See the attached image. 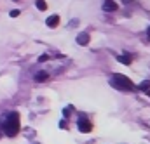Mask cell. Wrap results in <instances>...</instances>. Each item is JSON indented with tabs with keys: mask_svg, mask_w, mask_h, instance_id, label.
<instances>
[{
	"mask_svg": "<svg viewBox=\"0 0 150 144\" xmlns=\"http://www.w3.org/2000/svg\"><path fill=\"white\" fill-rule=\"evenodd\" d=\"M19 125H21L19 113H16V111L9 113V116L5 118V123H4V134L9 136V137L18 136V132H19Z\"/></svg>",
	"mask_w": 150,
	"mask_h": 144,
	"instance_id": "cell-1",
	"label": "cell"
},
{
	"mask_svg": "<svg viewBox=\"0 0 150 144\" xmlns=\"http://www.w3.org/2000/svg\"><path fill=\"white\" fill-rule=\"evenodd\" d=\"M110 85L115 87L117 90H124V92H129V90H134V89H136L134 83H133L126 75H120V73L112 75V78H110Z\"/></svg>",
	"mask_w": 150,
	"mask_h": 144,
	"instance_id": "cell-2",
	"label": "cell"
},
{
	"mask_svg": "<svg viewBox=\"0 0 150 144\" xmlns=\"http://www.w3.org/2000/svg\"><path fill=\"white\" fill-rule=\"evenodd\" d=\"M58 23H59V16H58V14H54V16L47 17V26H49V28H56V26H58Z\"/></svg>",
	"mask_w": 150,
	"mask_h": 144,
	"instance_id": "cell-6",
	"label": "cell"
},
{
	"mask_svg": "<svg viewBox=\"0 0 150 144\" xmlns=\"http://www.w3.org/2000/svg\"><path fill=\"white\" fill-rule=\"evenodd\" d=\"M18 16H19V10H18V9L11 10V17H18Z\"/></svg>",
	"mask_w": 150,
	"mask_h": 144,
	"instance_id": "cell-11",
	"label": "cell"
},
{
	"mask_svg": "<svg viewBox=\"0 0 150 144\" xmlns=\"http://www.w3.org/2000/svg\"><path fill=\"white\" fill-rule=\"evenodd\" d=\"M147 35H149V38H150V28H149V30H147Z\"/></svg>",
	"mask_w": 150,
	"mask_h": 144,
	"instance_id": "cell-13",
	"label": "cell"
},
{
	"mask_svg": "<svg viewBox=\"0 0 150 144\" xmlns=\"http://www.w3.org/2000/svg\"><path fill=\"white\" fill-rule=\"evenodd\" d=\"M14 2H19V0H14Z\"/></svg>",
	"mask_w": 150,
	"mask_h": 144,
	"instance_id": "cell-14",
	"label": "cell"
},
{
	"mask_svg": "<svg viewBox=\"0 0 150 144\" xmlns=\"http://www.w3.org/2000/svg\"><path fill=\"white\" fill-rule=\"evenodd\" d=\"M140 90H143L145 94H149L150 96V80H145V82L140 83Z\"/></svg>",
	"mask_w": 150,
	"mask_h": 144,
	"instance_id": "cell-8",
	"label": "cell"
},
{
	"mask_svg": "<svg viewBox=\"0 0 150 144\" xmlns=\"http://www.w3.org/2000/svg\"><path fill=\"white\" fill-rule=\"evenodd\" d=\"M103 10H107V12H115L119 7H117V3L113 2V0H103Z\"/></svg>",
	"mask_w": 150,
	"mask_h": 144,
	"instance_id": "cell-4",
	"label": "cell"
},
{
	"mask_svg": "<svg viewBox=\"0 0 150 144\" xmlns=\"http://www.w3.org/2000/svg\"><path fill=\"white\" fill-rule=\"evenodd\" d=\"M77 125H79V130H80V132H84V134H87V132H91V130H93V123H91L86 116H80V118H79V122H77Z\"/></svg>",
	"mask_w": 150,
	"mask_h": 144,
	"instance_id": "cell-3",
	"label": "cell"
},
{
	"mask_svg": "<svg viewBox=\"0 0 150 144\" xmlns=\"http://www.w3.org/2000/svg\"><path fill=\"white\" fill-rule=\"evenodd\" d=\"M77 42H79V45H87V43H89V33H86V31L79 33V36H77Z\"/></svg>",
	"mask_w": 150,
	"mask_h": 144,
	"instance_id": "cell-5",
	"label": "cell"
},
{
	"mask_svg": "<svg viewBox=\"0 0 150 144\" xmlns=\"http://www.w3.org/2000/svg\"><path fill=\"white\" fill-rule=\"evenodd\" d=\"M117 59L120 61V63H124V64H131V61H133V57L127 54V52H124V54H120V56H117Z\"/></svg>",
	"mask_w": 150,
	"mask_h": 144,
	"instance_id": "cell-7",
	"label": "cell"
},
{
	"mask_svg": "<svg viewBox=\"0 0 150 144\" xmlns=\"http://www.w3.org/2000/svg\"><path fill=\"white\" fill-rule=\"evenodd\" d=\"M35 5H37L38 10H47V3H45V0H37Z\"/></svg>",
	"mask_w": 150,
	"mask_h": 144,
	"instance_id": "cell-10",
	"label": "cell"
},
{
	"mask_svg": "<svg viewBox=\"0 0 150 144\" xmlns=\"http://www.w3.org/2000/svg\"><path fill=\"white\" fill-rule=\"evenodd\" d=\"M47 57H49V56H47V54H44V56H40V57H38V61H40V63H44V61H47Z\"/></svg>",
	"mask_w": 150,
	"mask_h": 144,
	"instance_id": "cell-12",
	"label": "cell"
},
{
	"mask_svg": "<svg viewBox=\"0 0 150 144\" xmlns=\"http://www.w3.org/2000/svg\"><path fill=\"white\" fill-rule=\"evenodd\" d=\"M47 78H49V75L45 71H38L37 75H35V80H37V82H45Z\"/></svg>",
	"mask_w": 150,
	"mask_h": 144,
	"instance_id": "cell-9",
	"label": "cell"
}]
</instances>
